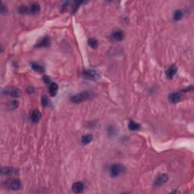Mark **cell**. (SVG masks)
Segmentation results:
<instances>
[{"label":"cell","mask_w":194,"mask_h":194,"mask_svg":"<svg viewBox=\"0 0 194 194\" xmlns=\"http://www.w3.org/2000/svg\"><path fill=\"white\" fill-rule=\"evenodd\" d=\"M183 15H184V13H183V11L181 10V9H178V10H176L174 12V15H173V18H174V21H179L182 18Z\"/></svg>","instance_id":"obj_19"},{"label":"cell","mask_w":194,"mask_h":194,"mask_svg":"<svg viewBox=\"0 0 194 194\" xmlns=\"http://www.w3.org/2000/svg\"><path fill=\"white\" fill-rule=\"evenodd\" d=\"M168 180V176L166 174H162L158 176L155 180V185L156 187H161L164 185Z\"/></svg>","instance_id":"obj_8"},{"label":"cell","mask_w":194,"mask_h":194,"mask_svg":"<svg viewBox=\"0 0 194 194\" xmlns=\"http://www.w3.org/2000/svg\"><path fill=\"white\" fill-rule=\"evenodd\" d=\"M42 105L44 107H46V106H47L48 105V99L46 96H43L42 97Z\"/></svg>","instance_id":"obj_22"},{"label":"cell","mask_w":194,"mask_h":194,"mask_svg":"<svg viewBox=\"0 0 194 194\" xmlns=\"http://www.w3.org/2000/svg\"><path fill=\"white\" fill-rule=\"evenodd\" d=\"M19 13L23 15H36L40 11V5L38 3H33L29 7L25 5H21L18 9Z\"/></svg>","instance_id":"obj_1"},{"label":"cell","mask_w":194,"mask_h":194,"mask_svg":"<svg viewBox=\"0 0 194 194\" xmlns=\"http://www.w3.org/2000/svg\"><path fill=\"white\" fill-rule=\"evenodd\" d=\"M124 38V34L122 30H115L112 34L111 35V39H112L113 41H117V42H119V41H121L123 40V39Z\"/></svg>","instance_id":"obj_9"},{"label":"cell","mask_w":194,"mask_h":194,"mask_svg":"<svg viewBox=\"0 0 194 194\" xmlns=\"http://www.w3.org/2000/svg\"><path fill=\"white\" fill-rule=\"evenodd\" d=\"M182 99V96L180 93H172L169 95L168 99L169 101L172 103H177Z\"/></svg>","instance_id":"obj_11"},{"label":"cell","mask_w":194,"mask_h":194,"mask_svg":"<svg viewBox=\"0 0 194 194\" xmlns=\"http://www.w3.org/2000/svg\"><path fill=\"white\" fill-rule=\"evenodd\" d=\"M43 80H44V82H45L46 84H50V82H51L50 77H48V76H44Z\"/></svg>","instance_id":"obj_25"},{"label":"cell","mask_w":194,"mask_h":194,"mask_svg":"<svg viewBox=\"0 0 194 194\" xmlns=\"http://www.w3.org/2000/svg\"><path fill=\"white\" fill-rule=\"evenodd\" d=\"M128 128L130 131H138L140 129V124H137V123L134 122V121H131L128 124Z\"/></svg>","instance_id":"obj_18"},{"label":"cell","mask_w":194,"mask_h":194,"mask_svg":"<svg viewBox=\"0 0 194 194\" xmlns=\"http://www.w3.org/2000/svg\"><path fill=\"white\" fill-rule=\"evenodd\" d=\"M7 8L6 7H5V5H3L2 3H1V13L2 14H5L7 12Z\"/></svg>","instance_id":"obj_24"},{"label":"cell","mask_w":194,"mask_h":194,"mask_svg":"<svg viewBox=\"0 0 194 194\" xmlns=\"http://www.w3.org/2000/svg\"><path fill=\"white\" fill-rule=\"evenodd\" d=\"M2 93L7 94V95H9L12 97H14V98H18L21 96V92L19 89L17 88H7Z\"/></svg>","instance_id":"obj_7"},{"label":"cell","mask_w":194,"mask_h":194,"mask_svg":"<svg viewBox=\"0 0 194 194\" xmlns=\"http://www.w3.org/2000/svg\"><path fill=\"white\" fill-rule=\"evenodd\" d=\"M19 105V102H18L17 100H13L11 101V102H9V109H17L18 106Z\"/></svg>","instance_id":"obj_21"},{"label":"cell","mask_w":194,"mask_h":194,"mask_svg":"<svg viewBox=\"0 0 194 194\" xmlns=\"http://www.w3.org/2000/svg\"><path fill=\"white\" fill-rule=\"evenodd\" d=\"M89 97H90V93L87 91H83L80 93H77L71 97V101L74 103H80V102L87 100Z\"/></svg>","instance_id":"obj_3"},{"label":"cell","mask_w":194,"mask_h":194,"mask_svg":"<svg viewBox=\"0 0 194 194\" xmlns=\"http://www.w3.org/2000/svg\"><path fill=\"white\" fill-rule=\"evenodd\" d=\"M82 75L87 80H96L99 77L98 72L95 70H92V69L85 70L83 72Z\"/></svg>","instance_id":"obj_5"},{"label":"cell","mask_w":194,"mask_h":194,"mask_svg":"<svg viewBox=\"0 0 194 194\" xmlns=\"http://www.w3.org/2000/svg\"><path fill=\"white\" fill-rule=\"evenodd\" d=\"M88 45L93 48H96L98 46V41L96 39L91 38L88 40Z\"/></svg>","instance_id":"obj_20"},{"label":"cell","mask_w":194,"mask_h":194,"mask_svg":"<svg viewBox=\"0 0 194 194\" xmlns=\"http://www.w3.org/2000/svg\"><path fill=\"white\" fill-rule=\"evenodd\" d=\"M27 93L30 94L33 93H34V89L32 87H30L28 89H27Z\"/></svg>","instance_id":"obj_26"},{"label":"cell","mask_w":194,"mask_h":194,"mask_svg":"<svg viewBox=\"0 0 194 194\" xmlns=\"http://www.w3.org/2000/svg\"><path fill=\"white\" fill-rule=\"evenodd\" d=\"M1 173L3 175L7 176H14L17 175L19 173L18 170L15 168H11V167H3L1 169Z\"/></svg>","instance_id":"obj_6"},{"label":"cell","mask_w":194,"mask_h":194,"mask_svg":"<svg viewBox=\"0 0 194 194\" xmlns=\"http://www.w3.org/2000/svg\"><path fill=\"white\" fill-rule=\"evenodd\" d=\"M177 68L175 65H171L168 68V70L166 71V76L168 78L172 79L174 77V76L177 74Z\"/></svg>","instance_id":"obj_13"},{"label":"cell","mask_w":194,"mask_h":194,"mask_svg":"<svg viewBox=\"0 0 194 194\" xmlns=\"http://www.w3.org/2000/svg\"><path fill=\"white\" fill-rule=\"evenodd\" d=\"M41 116H42V115H41V113H40V111L35 109V110H34L33 112H32L30 117H31V120L33 122L37 123L40 120V118H41Z\"/></svg>","instance_id":"obj_14"},{"label":"cell","mask_w":194,"mask_h":194,"mask_svg":"<svg viewBox=\"0 0 194 194\" xmlns=\"http://www.w3.org/2000/svg\"><path fill=\"white\" fill-rule=\"evenodd\" d=\"M124 166L120 164H113L110 168V174L112 177H117L124 172Z\"/></svg>","instance_id":"obj_4"},{"label":"cell","mask_w":194,"mask_h":194,"mask_svg":"<svg viewBox=\"0 0 194 194\" xmlns=\"http://www.w3.org/2000/svg\"><path fill=\"white\" fill-rule=\"evenodd\" d=\"M84 189V185L82 182L77 181L72 185V191L75 193H80Z\"/></svg>","instance_id":"obj_12"},{"label":"cell","mask_w":194,"mask_h":194,"mask_svg":"<svg viewBox=\"0 0 194 194\" xmlns=\"http://www.w3.org/2000/svg\"><path fill=\"white\" fill-rule=\"evenodd\" d=\"M31 68L32 69L36 72H38V73H43L44 72V68L43 66H41L40 65L37 63H32L31 64Z\"/></svg>","instance_id":"obj_16"},{"label":"cell","mask_w":194,"mask_h":194,"mask_svg":"<svg viewBox=\"0 0 194 194\" xmlns=\"http://www.w3.org/2000/svg\"><path fill=\"white\" fill-rule=\"evenodd\" d=\"M93 140V136L90 134H87V135H84L81 137V143L84 145H87L89 144L91 141Z\"/></svg>","instance_id":"obj_17"},{"label":"cell","mask_w":194,"mask_h":194,"mask_svg":"<svg viewBox=\"0 0 194 194\" xmlns=\"http://www.w3.org/2000/svg\"><path fill=\"white\" fill-rule=\"evenodd\" d=\"M108 131H109V133L110 134H115V128L114 127L110 126V127H109V128H108Z\"/></svg>","instance_id":"obj_23"},{"label":"cell","mask_w":194,"mask_h":194,"mask_svg":"<svg viewBox=\"0 0 194 194\" xmlns=\"http://www.w3.org/2000/svg\"><path fill=\"white\" fill-rule=\"evenodd\" d=\"M58 90H59V86L55 83H52L49 85V88H48V91H49V94L52 96H55L58 93Z\"/></svg>","instance_id":"obj_15"},{"label":"cell","mask_w":194,"mask_h":194,"mask_svg":"<svg viewBox=\"0 0 194 194\" xmlns=\"http://www.w3.org/2000/svg\"><path fill=\"white\" fill-rule=\"evenodd\" d=\"M50 43H51L50 38H49L48 37H43V39H41V40H40V41L37 43V44L36 45V47H37V48L47 47V46H50Z\"/></svg>","instance_id":"obj_10"},{"label":"cell","mask_w":194,"mask_h":194,"mask_svg":"<svg viewBox=\"0 0 194 194\" xmlns=\"http://www.w3.org/2000/svg\"><path fill=\"white\" fill-rule=\"evenodd\" d=\"M4 185L7 189L12 190H18L21 187V181L18 179H16V178L7 180L4 182Z\"/></svg>","instance_id":"obj_2"}]
</instances>
